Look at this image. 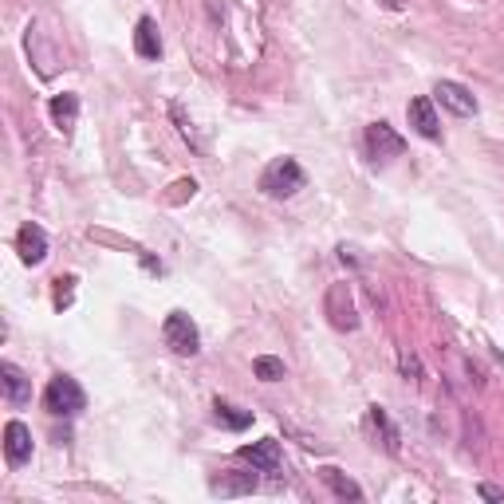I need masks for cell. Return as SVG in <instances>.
I'll use <instances>...</instances> for the list:
<instances>
[{
    "instance_id": "cell-1",
    "label": "cell",
    "mask_w": 504,
    "mask_h": 504,
    "mask_svg": "<svg viewBox=\"0 0 504 504\" xmlns=\"http://www.w3.org/2000/svg\"><path fill=\"white\" fill-rule=\"evenodd\" d=\"M84 406H87V394L71 374H56L48 382V390H44V410L56 418H76Z\"/></svg>"
},
{
    "instance_id": "cell-2",
    "label": "cell",
    "mask_w": 504,
    "mask_h": 504,
    "mask_svg": "<svg viewBox=\"0 0 504 504\" xmlns=\"http://www.w3.org/2000/svg\"><path fill=\"white\" fill-rule=\"evenodd\" d=\"M260 189L268 197H292L304 189V170L296 158H276L268 170L260 173Z\"/></svg>"
},
{
    "instance_id": "cell-3",
    "label": "cell",
    "mask_w": 504,
    "mask_h": 504,
    "mask_svg": "<svg viewBox=\"0 0 504 504\" xmlns=\"http://www.w3.org/2000/svg\"><path fill=\"white\" fill-rule=\"evenodd\" d=\"M162 335H166V343H170V351L173 355H197L201 351V335H197V324L186 316V311H170L166 316V324H162Z\"/></svg>"
},
{
    "instance_id": "cell-4",
    "label": "cell",
    "mask_w": 504,
    "mask_h": 504,
    "mask_svg": "<svg viewBox=\"0 0 504 504\" xmlns=\"http://www.w3.org/2000/svg\"><path fill=\"white\" fill-rule=\"evenodd\" d=\"M402 150H406V142H402V134L394 131L390 123H371L366 126V154H371L374 166H387V162L402 158Z\"/></svg>"
},
{
    "instance_id": "cell-5",
    "label": "cell",
    "mask_w": 504,
    "mask_h": 504,
    "mask_svg": "<svg viewBox=\"0 0 504 504\" xmlns=\"http://www.w3.org/2000/svg\"><path fill=\"white\" fill-rule=\"evenodd\" d=\"M327 316H332V327H339V332H355L359 327V311H355V300L347 292V284H332V292H327Z\"/></svg>"
},
{
    "instance_id": "cell-6",
    "label": "cell",
    "mask_w": 504,
    "mask_h": 504,
    "mask_svg": "<svg viewBox=\"0 0 504 504\" xmlns=\"http://www.w3.org/2000/svg\"><path fill=\"white\" fill-rule=\"evenodd\" d=\"M434 95H437V103H442L445 111H453L457 118L476 115V99H473V91H469V87H461V84H453V79H442V84L434 87Z\"/></svg>"
},
{
    "instance_id": "cell-7",
    "label": "cell",
    "mask_w": 504,
    "mask_h": 504,
    "mask_svg": "<svg viewBox=\"0 0 504 504\" xmlns=\"http://www.w3.org/2000/svg\"><path fill=\"white\" fill-rule=\"evenodd\" d=\"M4 457H8V465L32 461V429L24 421H8L4 426Z\"/></svg>"
},
{
    "instance_id": "cell-8",
    "label": "cell",
    "mask_w": 504,
    "mask_h": 504,
    "mask_svg": "<svg viewBox=\"0 0 504 504\" xmlns=\"http://www.w3.org/2000/svg\"><path fill=\"white\" fill-rule=\"evenodd\" d=\"M241 457L252 465V469H260V473H276V469H280V461H284L276 437H264V442L244 445V449H241Z\"/></svg>"
},
{
    "instance_id": "cell-9",
    "label": "cell",
    "mask_w": 504,
    "mask_h": 504,
    "mask_svg": "<svg viewBox=\"0 0 504 504\" xmlns=\"http://www.w3.org/2000/svg\"><path fill=\"white\" fill-rule=\"evenodd\" d=\"M406 115H410V126H414L421 139H429V142L442 139V123H437V111H434L429 99H410Z\"/></svg>"
},
{
    "instance_id": "cell-10",
    "label": "cell",
    "mask_w": 504,
    "mask_h": 504,
    "mask_svg": "<svg viewBox=\"0 0 504 504\" xmlns=\"http://www.w3.org/2000/svg\"><path fill=\"white\" fill-rule=\"evenodd\" d=\"M16 249H20V260L24 264H40L44 256H48V233H44L40 225H24L20 233H16Z\"/></svg>"
},
{
    "instance_id": "cell-11",
    "label": "cell",
    "mask_w": 504,
    "mask_h": 504,
    "mask_svg": "<svg viewBox=\"0 0 504 504\" xmlns=\"http://www.w3.org/2000/svg\"><path fill=\"white\" fill-rule=\"evenodd\" d=\"M0 382H4V398L12 406H24L32 398V382L24 379V371L16 363H0Z\"/></svg>"
},
{
    "instance_id": "cell-12",
    "label": "cell",
    "mask_w": 504,
    "mask_h": 504,
    "mask_svg": "<svg viewBox=\"0 0 504 504\" xmlns=\"http://www.w3.org/2000/svg\"><path fill=\"white\" fill-rule=\"evenodd\" d=\"M209 489L221 492V497H249V492H256V473H221L213 476Z\"/></svg>"
},
{
    "instance_id": "cell-13",
    "label": "cell",
    "mask_w": 504,
    "mask_h": 504,
    "mask_svg": "<svg viewBox=\"0 0 504 504\" xmlns=\"http://www.w3.org/2000/svg\"><path fill=\"white\" fill-rule=\"evenodd\" d=\"M134 52H139L142 60H158L162 56V36H158V24H154L150 16H142L139 28H134Z\"/></svg>"
},
{
    "instance_id": "cell-14",
    "label": "cell",
    "mask_w": 504,
    "mask_h": 504,
    "mask_svg": "<svg viewBox=\"0 0 504 504\" xmlns=\"http://www.w3.org/2000/svg\"><path fill=\"white\" fill-rule=\"evenodd\" d=\"M52 118H56L60 131H71L79 118V95H71V91H63V95L52 99Z\"/></svg>"
},
{
    "instance_id": "cell-15",
    "label": "cell",
    "mask_w": 504,
    "mask_h": 504,
    "mask_svg": "<svg viewBox=\"0 0 504 504\" xmlns=\"http://www.w3.org/2000/svg\"><path fill=\"white\" fill-rule=\"evenodd\" d=\"M324 481H327V489H332L339 500H363V489L351 481V476L339 473V469H324Z\"/></svg>"
},
{
    "instance_id": "cell-16",
    "label": "cell",
    "mask_w": 504,
    "mask_h": 504,
    "mask_svg": "<svg viewBox=\"0 0 504 504\" xmlns=\"http://www.w3.org/2000/svg\"><path fill=\"white\" fill-rule=\"evenodd\" d=\"M371 426L382 434V445H387V453H398V429H394V421H390V414L382 406H371Z\"/></svg>"
},
{
    "instance_id": "cell-17",
    "label": "cell",
    "mask_w": 504,
    "mask_h": 504,
    "mask_svg": "<svg viewBox=\"0 0 504 504\" xmlns=\"http://www.w3.org/2000/svg\"><path fill=\"white\" fill-rule=\"evenodd\" d=\"M213 414H217V421H221L225 429H249L252 426L249 410H236V406H228V402H221V398L213 402Z\"/></svg>"
},
{
    "instance_id": "cell-18",
    "label": "cell",
    "mask_w": 504,
    "mask_h": 504,
    "mask_svg": "<svg viewBox=\"0 0 504 504\" xmlns=\"http://www.w3.org/2000/svg\"><path fill=\"white\" fill-rule=\"evenodd\" d=\"M252 371H256V379H264V382H280L284 374H288V371H284V363L272 359V355H260V359L252 363Z\"/></svg>"
},
{
    "instance_id": "cell-19",
    "label": "cell",
    "mask_w": 504,
    "mask_h": 504,
    "mask_svg": "<svg viewBox=\"0 0 504 504\" xmlns=\"http://www.w3.org/2000/svg\"><path fill=\"white\" fill-rule=\"evenodd\" d=\"M481 497L484 500H504V492L497 489V484H481Z\"/></svg>"
},
{
    "instance_id": "cell-20",
    "label": "cell",
    "mask_w": 504,
    "mask_h": 504,
    "mask_svg": "<svg viewBox=\"0 0 504 504\" xmlns=\"http://www.w3.org/2000/svg\"><path fill=\"white\" fill-rule=\"evenodd\" d=\"M402 371H406V374H421V366H418L414 355H402Z\"/></svg>"
}]
</instances>
